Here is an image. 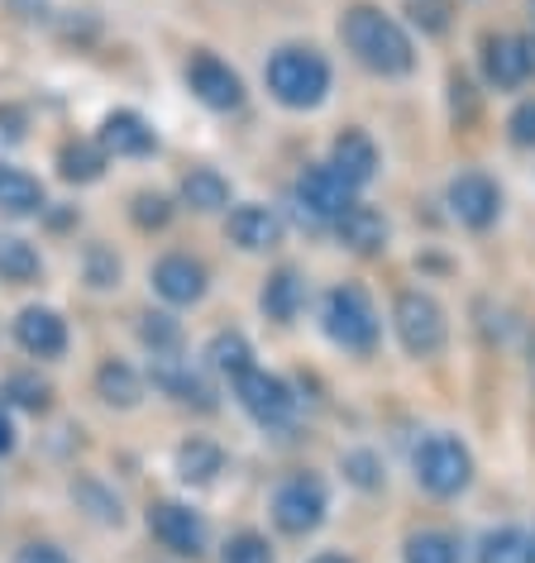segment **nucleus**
I'll list each match as a JSON object with an SVG mask.
<instances>
[{
    "instance_id": "14",
    "label": "nucleus",
    "mask_w": 535,
    "mask_h": 563,
    "mask_svg": "<svg viewBox=\"0 0 535 563\" xmlns=\"http://www.w3.org/2000/svg\"><path fill=\"white\" fill-rule=\"evenodd\" d=\"M330 167L340 173L349 187H369V181L378 177V144L363 130H345V134H335V144H330Z\"/></svg>"
},
{
    "instance_id": "11",
    "label": "nucleus",
    "mask_w": 535,
    "mask_h": 563,
    "mask_svg": "<svg viewBox=\"0 0 535 563\" xmlns=\"http://www.w3.org/2000/svg\"><path fill=\"white\" fill-rule=\"evenodd\" d=\"M149 530L163 549H173L177 559L206 554V520L182 501H153L149 506Z\"/></svg>"
},
{
    "instance_id": "7",
    "label": "nucleus",
    "mask_w": 535,
    "mask_h": 563,
    "mask_svg": "<svg viewBox=\"0 0 535 563\" xmlns=\"http://www.w3.org/2000/svg\"><path fill=\"white\" fill-rule=\"evenodd\" d=\"M234 397H239V406H244V411L259 420L263 430H287L292 416H297V391H292L283 377L259 373V368H249L244 377H234Z\"/></svg>"
},
{
    "instance_id": "21",
    "label": "nucleus",
    "mask_w": 535,
    "mask_h": 563,
    "mask_svg": "<svg viewBox=\"0 0 535 563\" xmlns=\"http://www.w3.org/2000/svg\"><path fill=\"white\" fill-rule=\"evenodd\" d=\"M96 391H101L106 406H120V411H130V406H139V397H144V383H139V373L130 368V363H101L96 368Z\"/></svg>"
},
{
    "instance_id": "25",
    "label": "nucleus",
    "mask_w": 535,
    "mask_h": 563,
    "mask_svg": "<svg viewBox=\"0 0 535 563\" xmlns=\"http://www.w3.org/2000/svg\"><path fill=\"white\" fill-rule=\"evenodd\" d=\"M220 463L225 454L210 440H187L177 449V473H182V483H210V477L220 473Z\"/></svg>"
},
{
    "instance_id": "1",
    "label": "nucleus",
    "mask_w": 535,
    "mask_h": 563,
    "mask_svg": "<svg viewBox=\"0 0 535 563\" xmlns=\"http://www.w3.org/2000/svg\"><path fill=\"white\" fill-rule=\"evenodd\" d=\"M340 34L349 53L378 77H406L416 67V48L406 30L392 15H383L378 5H349L340 20Z\"/></svg>"
},
{
    "instance_id": "19",
    "label": "nucleus",
    "mask_w": 535,
    "mask_h": 563,
    "mask_svg": "<svg viewBox=\"0 0 535 563\" xmlns=\"http://www.w3.org/2000/svg\"><path fill=\"white\" fill-rule=\"evenodd\" d=\"M335 234H340V244L349 253H378V249H387V220L378 216L373 206H349L340 220H335Z\"/></svg>"
},
{
    "instance_id": "41",
    "label": "nucleus",
    "mask_w": 535,
    "mask_h": 563,
    "mask_svg": "<svg viewBox=\"0 0 535 563\" xmlns=\"http://www.w3.org/2000/svg\"><path fill=\"white\" fill-rule=\"evenodd\" d=\"M312 563H349V559H345V554H316Z\"/></svg>"
},
{
    "instance_id": "12",
    "label": "nucleus",
    "mask_w": 535,
    "mask_h": 563,
    "mask_svg": "<svg viewBox=\"0 0 535 563\" xmlns=\"http://www.w3.org/2000/svg\"><path fill=\"white\" fill-rule=\"evenodd\" d=\"M187 87L192 96L201 106L210 110H239L244 106V81H239V73L230 63H220L216 53H192V63H187Z\"/></svg>"
},
{
    "instance_id": "2",
    "label": "nucleus",
    "mask_w": 535,
    "mask_h": 563,
    "mask_svg": "<svg viewBox=\"0 0 535 563\" xmlns=\"http://www.w3.org/2000/svg\"><path fill=\"white\" fill-rule=\"evenodd\" d=\"M263 77H268V91H273V101H283L287 110H316L320 101H326V91H330V63H326V53L302 48V44L277 48L273 58H268Z\"/></svg>"
},
{
    "instance_id": "3",
    "label": "nucleus",
    "mask_w": 535,
    "mask_h": 563,
    "mask_svg": "<svg viewBox=\"0 0 535 563\" xmlns=\"http://www.w3.org/2000/svg\"><path fill=\"white\" fill-rule=\"evenodd\" d=\"M320 325L335 344L345 349V354H373L378 349V311L369 301V291L359 287V282H340V287L326 291V306H320Z\"/></svg>"
},
{
    "instance_id": "22",
    "label": "nucleus",
    "mask_w": 535,
    "mask_h": 563,
    "mask_svg": "<svg viewBox=\"0 0 535 563\" xmlns=\"http://www.w3.org/2000/svg\"><path fill=\"white\" fill-rule=\"evenodd\" d=\"M39 206H44L39 177L20 173V167H0V210H6V216H34Z\"/></svg>"
},
{
    "instance_id": "40",
    "label": "nucleus",
    "mask_w": 535,
    "mask_h": 563,
    "mask_svg": "<svg viewBox=\"0 0 535 563\" xmlns=\"http://www.w3.org/2000/svg\"><path fill=\"white\" fill-rule=\"evenodd\" d=\"M10 449H15V426H10L6 401H0V454H10Z\"/></svg>"
},
{
    "instance_id": "16",
    "label": "nucleus",
    "mask_w": 535,
    "mask_h": 563,
    "mask_svg": "<svg viewBox=\"0 0 535 563\" xmlns=\"http://www.w3.org/2000/svg\"><path fill=\"white\" fill-rule=\"evenodd\" d=\"M225 234H230L244 253H263V249H277L283 220H277V210H268V206H239V210H230Z\"/></svg>"
},
{
    "instance_id": "43",
    "label": "nucleus",
    "mask_w": 535,
    "mask_h": 563,
    "mask_svg": "<svg viewBox=\"0 0 535 563\" xmlns=\"http://www.w3.org/2000/svg\"><path fill=\"white\" fill-rule=\"evenodd\" d=\"M531 20H535V0H531Z\"/></svg>"
},
{
    "instance_id": "27",
    "label": "nucleus",
    "mask_w": 535,
    "mask_h": 563,
    "mask_svg": "<svg viewBox=\"0 0 535 563\" xmlns=\"http://www.w3.org/2000/svg\"><path fill=\"white\" fill-rule=\"evenodd\" d=\"M483 563H535L531 554V534L526 530H516V526H502V530H492L488 540H483V554H478Z\"/></svg>"
},
{
    "instance_id": "10",
    "label": "nucleus",
    "mask_w": 535,
    "mask_h": 563,
    "mask_svg": "<svg viewBox=\"0 0 535 563\" xmlns=\"http://www.w3.org/2000/svg\"><path fill=\"white\" fill-rule=\"evenodd\" d=\"M445 201H449V216H455L459 224H469V230H488V224L502 216L498 181H492L488 173H478V167H469V173H459L455 181H449Z\"/></svg>"
},
{
    "instance_id": "36",
    "label": "nucleus",
    "mask_w": 535,
    "mask_h": 563,
    "mask_svg": "<svg viewBox=\"0 0 535 563\" xmlns=\"http://www.w3.org/2000/svg\"><path fill=\"white\" fill-rule=\"evenodd\" d=\"M10 397H15L20 406H30V411H44V406H48V387L34 383V377H24V373H15V377H10Z\"/></svg>"
},
{
    "instance_id": "6",
    "label": "nucleus",
    "mask_w": 535,
    "mask_h": 563,
    "mask_svg": "<svg viewBox=\"0 0 535 563\" xmlns=\"http://www.w3.org/2000/svg\"><path fill=\"white\" fill-rule=\"evenodd\" d=\"M330 511V492L316 473H292L273 492V520L283 534H312Z\"/></svg>"
},
{
    "instance_id": "13",
    "label": "nucleus",
    "mask_w": 535,
    "mask_h": 563,
    "mask_svg": "<svg viewBox=\"0 0 535 563\" xmlns=\"http://www.w3.org/2000/svg\"><path fill=\"white\" fill-rule=\"evenodd\" d=\"M153 291L167 306H196L206 297V267L192 253H167V258L153 263Z\"/></svg>"
},
{
    "instance_id": "38",
    "label": "nucleus",
    "mask_w": 535,
    "mask_h": 563,
    "mask_svg": "<svg viewBox=\"0 0 535 563\" xmlns=\"http://www.w3.org/2000/svg\"><path fill=\"white\" fill-rule=\"evenodd\" d=\"M15 563H73V559H67L58 544H24L15 554Z\"/></svg>"
},
{
    "instance_id": "28",
    "label": "nucleus",
    "mask_w": 535,
    "mask_h": 563,
    "mask_svg": "<svg viewBox=\"0 0 535 563\" xmlns=\"http://www.w3.org/2000/svg\"><path fill=\"white\" fill-rule=\"evenodd\" d=\"M139 340L153 349V358H167V354L182 349V325L167 311H149L144 320H139Z\"/></svg>"
},
{
    "instance_id": "23",
    "label": "nucleus",
    "mask_w": 535,
    "mask_h": 563,
    "mask_svg": "<svg viewBox=\"0 0 535 563\" xmlns=\"http://www.w3.org/2000/svg\"><path fill=\"white\" fill-rule=\"evenodd\" d=\"M206 363L216 368L220 377H244L249 368H253V349H249V340L244 334H234V330H220L216 340H210V349H206Z\"/></svg>"
},
{
    "instance_id": "9",
    "label": "nucleus",
    "mask_w": 535,
    "mask_h": 563,
    "mask_svg": "<svg viewBox=\"0 0 535 563\" xmlns=\"http://www.w3.org/2000/svg\"><path fill=\"white\" fill-rule=\"evenodd\" d=\"M483 77L492 91H516L535 77V44L521 34H488L483 38Z\"/></svg>"
},
{
    "instance_id": "30",
    "label": "nucleus",
    "mask_w": 535,
    "mask_h": 563,
    "mask_svg": "<svg viewBox=\"0 0 535 563\" xmlns=\"http://www.w3.org/2000/svg\"><path fill=\"white\" fill-rule=\"evenodd\" d=\"M130 216H134L139 230H163V224L173 220V201L159 196V191H139L134 206H130Z\"/></svg>"
},
{
    "instance_id": "18",
    "label": "nucleus",
    "mask_w": 535,
    "mask_h": 563,
    "mask_svg": "<svg viewBox=\"0 0 535 563\" xmlns=\"http://www.w3.org/2000/svg\"><path fill=\"white\" fill-rule=\"evenodd\" d=\"M302 301H306V282H302L297 267H277V273L263 282V291H259L263 316L277 320V325H292L297 311H302Z\"/></svg>"
},
{
    "instance_id": "26",
    "label": "nucleus",
    "mask_w": 535,
    "mask_h": 563,
    "mask_svg": "<svg viewBox=\"0 0 535 563\" xmlns=\"http://www.w3.org/2000/svg\"><path fill=\"white\" fill-rule=\"evenodd\" d=\"M0 277L15 282V287L34 282L39 277V253H34V244H24V239H15V234H0Z\"/></svg>"
},
{
    "instance_id": "29",
    "label": "nucleus",
    "mask_w": 535,
    "mask_h": 563,
    "mask_svg": "<svg viewBox=\"0 0 535 563\" xmlns=\"http://www.w3.org/2000/svg\"><path fill=\"white\" fill-rule=\"evenodd\" d=\"M406 563H459V549L445 530H416L406 540Z\"/></svg>"
},
{
    "instance_id": "31",
    "label": "nucleus",
    "mask_w": 535,
    "mask_h": 563,
    "mask_svg": "<svg viewBox=\"0 0 535 563\" xmlns=\"http://www.w3.org/2000/svg\"><path fill=\"white\" fill-rule=\"evenodd\" d=\"M345 477L363 492L383 487V463H378V454H369V449H354V454H345Z\"/></svg>"
},
{
    "instance_id": "5",
    "label": "nucleus",
    "mask_w": 535,
    "mask_h": 563,
    "mask_svg": "<svg viewBox=\"0 0 535 563\" xmlns=\"http://www.w3.org/2000/svg\"><path fill=\"white\" fill-rule=\"evenodd\" d=\"M392 325H397V340L412 358H435L449 340V320H445V306L421 287H406L397 291L392 301Z\"/></svg>"
},
{
    "instance_id": "42",
    "label": "nucleus",
    "mask_w": 535,
    "mask_h": 563,
    "mask_svg": "<svg viewBox=\"0 0 535 563\" xmlns=\"http://www.w3.org/2000/svg\"><path fill=\"white\" fill-rule=\"evenodd\" d=\"M531 554H535V534H531Z\"/></svg>"
},
{
    "instance_id": "37",
    "label": "nucleus",
    "mask_w": 535,
    "mask_h": 563,
    "mask_svg": "<svg viewBox=\"0 0 535 563\" xmlns=\"http://www.w3.org/2000/svg\"><path fill=\"white\" fill-rule=\"evenodd\" d=\"M412 20L426 34H440L445 30V5H435V0H412Z\"/></svg>"
},
{
    "instance_id": "17",
    "label": "nucleus",
    "mask_w": 535,
    "mask_h": 563,
    "mask_svg": "<svg viewBox=\"0 0 535 563\" xmlns=\"http://www.w3.org/2000/svg\"><path fill=\"white\" fill-rule=\"evenodd\" d=\"M153 130L144 115H134V110H116V115H106L101 124V148L116 153V158H144V153H153Z\"/></svg>"
},
{
    "instance_id": "32",
    "label": "nucleus",
    "mask_w": 535,
    "mask_h": 563,
    "mask_svg": "<svg viewBox=\"0 0 535 563\" xmlns=\"http://www.w3.org/2000/svg\"><path fill=\"white\" fill-rule=\"evenodd\" d=\"M225 563H273V549H268L263 534L244 530V534H234V540L225 544Z\"/></svg>"
},
{
    "instance_id": "24",
    "label": "nucleus",
    "mask_w": 535,
    "mask_h": 563,
    "mask_svg": "<svg viewBox=\"0 0 535 563\" xmlns=\"http://www.w3.org/2000/svg\"><path fill=\"white\" fill-rule=\"evenodd\" d=\"M106 158H110V153L101 144L73 139V144H63V153H58V173L67 181H96V177L106 173Z\"/></svg>"
},
{
    "instance_id": "15",
    "label": "nucleus",
    "mask_w": 535,
    "mask_h": 563,
    "mask_svg": "<svg viewBox=\"0 0 535 563\" xmlns=\"http://www.w3.org/2000/svg\"><path fill=\"white\" fill-rule=\"evenodd\" d=\"M15 340H20L24 354H34V358H63L67 325H63L58 311L30 306V311H20V320H15Z\"/></svg>"
},
{
    "instance_id": "33",
    "label": "nucleus",
    "mask_w": 535,
    "mask_h": 563,
    "mask_svg": "<svg viewBox=\"0 0 535 563\" xmlns=\"http://www.w3.org/2000/svg\"><path fill=\"white\" fill-rule=\"evenodd\" d=\"M87 282H91V287H116V282H120V258L106 244L87 249Z\"/></svg>"
},
{
    "instance_id": "4",
    "label": "nucleus",
    "mask_w": 535,
    "mask_h": 563,
    "mask_svg": "<svg viewBox=\"0 0 535 563\" xmlns=\"http://www.w3.org/2000/svg\"><path fill=\"white\" fill-rule=\"evenodd\" d=\"M412 468H416V483L426 487L430 497H459V492L473 483L469 444H463L459 434H445V430H435V434H426V440L416 444Z\"/></svg>"
},
{
    "instance_id": "34",
    "label": "nucleus",
    "mask_w": 535,
    "mask_h": 563,
    "mask_svg": "<svg viewBox=\"0 0 535 563\" xmlns=\"http://www.w3.org/2000/svg\"><path fill=\"white\" fill-rule=\"evenodd\" d=\"M73 497H77V501H87L96 520H106V526H120V501H116V497H106V492L96 487V483H73Z\"/></svg>"
},
{
    "instance_id": "20",
    "label": "nucleus",
    "mask_w": 535,
    "mask_h": 563,
    "mask_svg": "<svg viewBox=\"0 0 535 563\" xmlns=\"http://www.w3.org/2000/svg\"><path fill=\"white\" fill-rule=\"evenodd\" d=\"M182 206L192 210H225L230 206V181H225L216 167H192L187 177H182Z\"/></svg>"
},
{
    "instance_id": "39",
    "label": "nucleus",
    "mask_w": 535,
    "mask_h": 563,
    "mask_svg": "<svg viewBox=\"0 0 535 563\" xmlns=\"http://www.w3.org/2000/svg\"><path fill=\"white\" fill-rule=\"evenodd\" d=\"M449 91H455V115L473 120V87H469V77L455 73V77H449Z\"/></svg>"
},
{
    "instance_id": "35",
    "label": "nucleus",
    "mask_w": 535,
    "mask_h": 563,
    "mask_svg": "<svg viewBox=\"0 0 535 563\" xmlns=\"http://www.w3.org/2000/svg\"><path fill=\"white\" fill-rule=\"evenodd\" d=\"M506 139L516 148H535V96H526L512 115H506Z\"/></svg>"
},
{
    "instance_id": "8",
    "label": "nucleus",
    "mask_w": 535,
    "mask_h": 563,
    "mask_svg": "<svg viewBox=\"0 0 535 563\" xmlns=\"http://www.w3.org/2000/svg\"><path fill=\"white\" fill-rule=\"evenodd\" d=\"M349 206H354V187L330 163H316L297 177V216L306 224H335Z\"/></svg>"
}]
</instances>
